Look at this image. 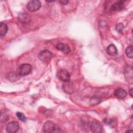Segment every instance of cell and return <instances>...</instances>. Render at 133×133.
I'll list each match as a JSON object with an SVG mask.
<instances>
[{
  "label": "cell",
  "mask_w": 133,
  "mask_h": 133,
  "mask_svg": "<svg viewBox=\"0 0 133 133\" xmlns=\"http://www.w3.org/2000/svg\"><path fill=\"white\" fill-rule=\"evenodd\" d=\"M55 125L54 123L50 121L46 122L43 125V130L44 132L50 133L52 132L55 130Z\"/></svg>",
  "instance_id": "7"
},
{
  "label": "cell",
  "mask_w": 133,
  "mask_h": 133,
  "mask_svg": "<svg viewBox=\"0 0 133 133\" xmlns=\"http://www.w3.org/2000/svg\"><path fill=\"white\" fill-rule=\"evenodd\" d=\"M114 95L117 99H123L126 97L127 94L125 89L119 88L115 90Z\"/></svg>",
  "instance_id": "8"
},
{
  "label": "cell",
  "mask_w": 133,
  "mask_h": 133,
  "mask_svg": "<svg viewBox=\"0 0 133 133\" xmlns=\"http://www.w3.org/2000/svg\"><path fill=\"white\" fill-rule=\"evenodd\" d=\"M19 129V124L17 122H11L9 123L6 128V130L9 133H14L18 131Z\"/></svg>",
  "instance_id": "4"
},
{
  "label": "cell",
  "mask_w": 133,
  "mask_h": 133,
  "mask_svg": "<svg viewBox=\"0 0 133 133\" xmlns=\"http://www.w3.org/2000/svg\"><path fill=\"white\" fill-rule=\"evenodd\" d=\"M90 129L93 132H101L102 131V127L99 122L95 120L90 124Z\"/></svg>",
  "instance_id": "6"
},
{
  "label": "cell",
  "mask_w": 133,
  "mask_h": 133,
  "mask_svg": "<svg viewBox=\"0 0 133 133\" xmlns=\"http://www.w3.org/2000/svg\"><path fill=\"white\" fill-rule=\"evenodd\" d=\"M16 115L17 116V117L22 122H26V118L25 117V116L24 115L23 113H22V112H17L16 113Z\"/></svg>",
  "instance_id": "17"
},
{
  "label": "cell",
  "mask_w": 133,
  "mask_h": 133,
  "mask_svg": "<svg viewBox=\"0 0 133 133\" xmlns=\"http://www.w3.org/2000/svg\"><path fill=\"white\" fill-rule=\"evenodd\" d=\"M32 70V67L30 64H22L19 67V74L21 76H26L31 72Z\"/></svg>",
  "instance_id": "3"
},
{
  "label": "cell",
  "mask_w": 133,
  "mask_h": 133,
  "mask_svg": "<svg viewBox=\"0 0 133 133\" xmlns=\"http://www.w3.org/2000/svg\"><path fill=\"white\" fill-rule=\"evenodd\" d=\"M29 16L28 15L26 14H20V16H19V18L20 19V20L21 21L26 22L29 21Z\"/></svg>",
  "instance_id": "16"
},
{
  "label": "cell",
  "mask_w": 133,
  "mask_h": 133,
  "mask_svg": "<svg viewBox=\"0 0 133 133\" xmlns=\"http://www.w3.org/2000/svg\"><path fill=\"white\" fill-rule=\"evenodd\" d=\"M124 8V4L123 1H118L115 2L112 5L111 7V9L113 11H117L119 10H122Z\"/></svg>",
  "instance_id": "10"
},
{
  "label": "cell",
  "mask_w": 133,
  "mask_h": 133,
  "mask_svg": "<svg viewBox=\"0 0 133 133\" xmlns=\"http://www.w3.org/2000/svg\"><path fill=\"white\" fill-rule=\"evenodd\" d=\"M8 31V27L7 25L3 22L1 23L0 24V34L1 36L3 37L5 36Z\"/></svg>",
  "instance_id": "13"
},
{
  "label": "cell",
  "mask_w": 133,
  "mask_h": 133,
  "mask_svg": "<svg viewBox=\"0 0 133 133\" xmlns=\"http://www.w3.org/2000/svg\"><path fill=\"white\" fill-rule=\"evenodd\" d=\"M132 50H133V48H132V45L128 46L126 48V50H125V54H126V56L130 59H132L133 58Z\"/></svg>",
  "instance_id": "14"
},
{
  "label": "cell",
  "mask_w": 133,
  "mask_h": 133,
  "mask_svg": "<svg viewBox=\"0 0 133 133\" xmlns=\"http://www.w3.org/2000/svg\"><path fill=\"white\" fill-rule=\"evenodd\" d=\"M100 101V99L99 98L97 97H94L90 100V103L91 105H95L99 104Z\"/></svg>",
  "instance_id": "15"
},
{
  "label": "cell",
  "mask_w": 133,
  "mask_h": 133,
  "mask_svg": "<svg viewBox=\"0 0 133 133\" xmlns=\"http://www.w3.org/2000/svg\"><path fill=\"white\" fill-rule=\"evenodd\" d=\"M58 77L60 81L63 82H68L70 81V75L66 70L62 69L59 71L58 73Z\"/></svg>",
  "instance_id": "5"
},
{
  "label": "cell",
  "mask_w": 133,
  "mask_h": 133,
  "mask_svg": "<svg viewBox=\"0 0 133 133\" xmlns=\"http://www.w3.org/2000/svg\"><path fill=\"white\" fill-rule=\"evenodd\" d=\"M62 88L64 92L67 94H72L74 91L73 85L69 82H65V84H63Z\"/></svg>",
  "instance_id": "12"
},
{
  "label": "cell",
  "mask_w": 133,
  "mask_h": 133,
  "mask_svg": "<svg viewBox=\"0 0 133 133\" xmlns=\"http://www.w3.org/2000/svg\"><path fill=\"white\" fill-rule=\"evenodd\" d=\"M129 94L130 96L131 97H132V88L129 90Z\"/></svg>",
  "instance_id": "20"
},
{
  "label": "cell",
  "mask_w": 133,
  "mask_h": 133,
  "mask_svg": "<svg viewBox=\"0 0 133 133\" xmlns=\"http://www.w3.org/2000/svg\"><path fill=\"white\" fill-rule=\"evenodd\" d=\"M41 7V3L39 1L32 0L28 2L26 8L30 11H35L38 10Z\"/></svg>",
  "instance_id": "2"
},
{
  "label": "cell",
  "mask_w": 133,
  "mask_h": 133,
  "mask_svg": "<svg viewBox=\"0 0 133 133\" xmlns=\"http://www.w3.org/2000/svg\"><path fill=\"white\" fill-rule=\"evenodd\" d=\"M52 57V54L48 50H44L41 51L38 54L39 59L44 62L48 63L50 61Z\"/></svg>",
  "instance_id": "1"
},
{
  "label": "cell",
  "mask_w": 133,
  "mask_h": 133,
  "mask_svg": "<svg viewBox=\"0 0 133 133\" xmlns=\"http://www.w3.org/2000/svg\"><path fill=\"white\" fill-rule=\"evenodd\" d=\"M126 132H132V130H127V131H126Z\"/></svg>",
  "instance_id": "21"
},
{
  "label": "cell",
  "mask_w": 133,
  "mask_h": 133,
  "mask_svg": "<svg viewBox=\"0 0 133 133\" xmlns=\"http://www.w3.org/2000/svg\"><path fill=\"white\" fill-rule=\"evenodd\" d=\"M59 2L61 5H65L68 4V3H69V1H59Z\"/></svg>",
  "instance_id": "19"
},
{
  "label": "cell",
  "mask_w": 133,
  "mask_h": 133,
  "mask_svg": "<svg viewBox=\"0 0 133 133\" xmlns=\"http://www.w3.org/2000/svg\"><path fill=\"white\" fill-rule=\"evenodd\" d=\"M107 54L110 56H113L116 55L117 54V50L115 46L113 44H111L107 48L106 50Z\"/></svg>",
  "instance_id": "11"
},
{
  "label": "cell",
  "mask_w": 133,
  "mask_h": 133,
  "mask_svg": "<svg viewBox=\"0 0 133 133\" xmlns=\"http://www.w3.org/2000/svg\"><path fill=\"white\" fill-rule=\"evenodd\" d=\"M56 47L58 50L63 52L64 54H68L71 51L70 48L68 45L62 43H58L56 45Z\"/></svg>",
  "instance_id": "9"
},
{
  "label": "cell",
  "mask_w": 133,
  "mask_h": 133,
  "mask_svg": "<svg viewBox=\"0 0 133 133\" xmlns=\"http://www.w3.org/2000/svg\"><path fill=\"white\" fill-rule=\"evenodd\" d=\"M124 29V25L123 23H118L116 26V30L119 32V33H121L123 30Z\"/></svg>",
  "instance_id": "18"
}]
</instances>
